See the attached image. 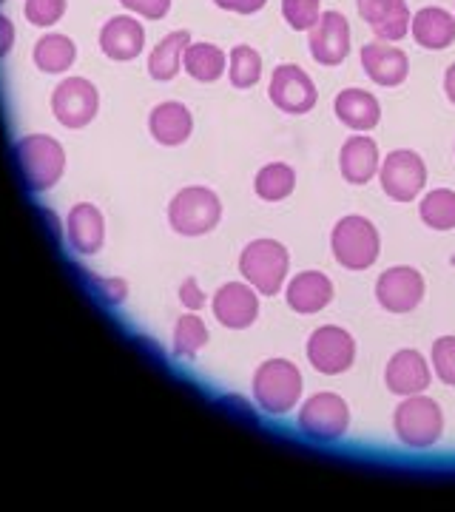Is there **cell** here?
Segmentation results:
<instances>
[{
  "instance_id": "6da1fadb",
  "label": "cell",
  "mask_w": 455,
  "mask_h": 512,
  "mask_svg": "<svg viewBox=\"0 0 455 512\" xmlns=\"http://www.w3.org/2000/svg\"><path fill=\"white\" fill-rule=\"evenodd\" d=\"M330 251L333 259L347 271H367L382 254L379 228L359 214L342 217L330 231Z\"/></svg>"
},
{
  "instance_id": "7a4b0ae2",
  "label": "cell",
  "mask_w": 455,
  "mask_h": 512,
  "mask_svg": "<svg viewBox=\"0 0 455 512\" xmlns=\"http://www.w3.org/2000/svg\"><path fill=\"white\" fill-rule=\"evenodd\" d=\"M291 271V254L276 239H254L239 254V274L262 296H276L285 288Z\"/></svg>"
},
{
  "instance_id": "3957f363",
  "label": "cell",
  "mask_w": 455,
  "mask_h": 512,
  "mask_svg": "<svg viewBox=\"0 0 455 512\" xmlns=\"http://www.w3.org/2000/svg\"><path fill=\"white\" fill-rule=\"evenodd\" d=\"M396 439L410 450H430L444 436V410L430 396H407L393 413Z\"/></svg>"
},
{
  "instance_id": "277c9868",
  "label": "cell",
  "mask_w": 455,
  "mask_h": 512,
  "mask_svg": "<svg viewBox=\"0 0 455 512\" xmlns=\"http://www.w3.org/2000/svg\"><path fill=\"white\" fill-rule=\"evenodd\" d=\"M222 220V200L205 185H188L168 202V225L182 237H205Z\"/></svg>"
},
{
  "instance_id": "5b68a950",
  "label": "cell",
  "mask_w": 455,
  "mask_h": 512,
  "mask_svg": "<svg viewBox=\"0 0 455 512\" xmlns=\"http://www.w3.org/2000/svg\"><path fill=\"white\" fill-rule=\"evenodd\" d=\"M256 404L271 413L285 416L302 399V373L291 359H268L254 373Z\"/></svg>"
},
{
  "instance_id": "8992f818",
  "label": "cell",
  "mask_w": 455,
  "mask_h": 512,
  "mask_svg": "<svg viewBox=\"0 0 455 512\" xmlns=\"http://www.w3.org/2000/svg\"><path fill=\"white\" fill-rule=\"evenodd\" d=\"M15 157H18V168L29 191H49L52 185L60 183L66 171V151L55 137H46V134L23 137L15 146Z\"/></svg>"
},
{
  "instance_id": "52a82bcc",
  "label": "cell",
  "mask_w": 455,
  "mask_h": 512,
  "mask_svg": "<svg viewBox=\"0 0 455 512\" xmlns=\"http://www.w3.org/2000/svg\"><path fill=\"white\" fill-rule=\"evenodd\" d=\"M299 430L313 441H339L350 430V407L339 393H313L299 407Z\"/></svg>"
},
{
  "instance_id": "ba28073f",
  "label": "cell",
  "mask_w": 455,
  "mask_h": 512,
  "mask_svg": "<svg viewBox=\"0 0 455 512\" xmlns=\"http://www.w3.org/2000/svg\"><path fill=\"white\" fill-rule=\"evenodd\" d=\"M379 183L393 202H413L427 185V165L416 151L396 148L382 160Z\"/></svg>"
},
{
  "instance_id": "9c48e42d",
  "label": "cell",
  "mask_w": 455,
  "mask_h": 512,
  "mask_svg": "<svg viewBox=\"0 0 455 512\" xmlns=\"http://www.w3.org/2000/svg\"><path fill=\"white\" fill-rule=\"evenodd\" d=\"M308 362L322 376H342L356 362V339L339 325H322L310 333Z\"/></svg>"
},
{
  "instance_id": "30bf717a",
  "label": "cell",
  "mask_w": 455,
  "mask_h": 512,
  "mask_svg": "<svg viewBox=\"0 0 455 512\" xmlns=\"http://www.w3.org/2000/svg\"><path fill=\"white\" fill-rule=\"evenodd\" d=\"M268 97H271L273 106L285 114H308L316 106L319 92H316V83L310 80V74L302 66L282 63L273 69Z\"/></svg>"
},
{
  "instance_id": "8fae6325",
  "label": "cell",
  "mask_w": 455,
  "mask_h": 512,
  "mask_svg": "<svg viewBox=\"0 0 455 512\" xmlns=\"http://www.w3.org/2000/svg\"><path fill=\"white\" fill-rule=\"evenodd\" d=\"M100 109V94L86 77H66L52 94V114L66 128L89 126Z\"/></svg>"
},
{
  "instance_id": "7c38bea8",
  "label": "cell",
  "mask_w": 455,
  "mask_h": 512,
  "mask_svg": "<svg viewBox=\"0 0 455 512\" xmlns=\"http://www.w3.org/2000/svg\"><path fill=\"white\" fill-rule=\"evenodd\" d=\"M424 293V276L410 265H393L376 282V302L387 313H413L424 302Z\"/></svg>"
},
{
  "instance_id": "4fadbf2b",
  "label": "cell",
  "mask_w": 455,
  "mask_h": 512,
  "mask_svg": "<svg viewBox=\"0 0 455 512\" xmlns=\"http://www.w3.org/2000/svg\"><path fill=\"white\" fill-rule=\"evenodd\" d=\"M433 382V365L424 359V353L413 348L396 350L390 356V362L384 367V387L393 396H419Z\"/></svg>"
},
{
  "instance_id": "5bb4252c",
  "label": "cell",
  "mask_w": 455,
  "mask_h": 512,
  "mask_svg": "<svg viewBox=\"0 0 455 512\" xmlns=\"http://www.w3.org/2000/svg\"><path fill=\"white\" fill-rule=\"evenodd\" d=\"M308 46L319 66H339L350 55V23L342 12H322L319 23L308 32Z\"/></svg>"
},
{
  "instance_id": "9a60e30c",
  "label": "cell",
  "mask_w": 455,
  "mask_h": 512,
  "mask_svg": "<svg viewBox=\"0 0 455 512\" xmlns=\"http://www.w3.org/2000/svg\"><path fill=\"white\" fill-rule=\"evenodd\" d=\"M214 316L222 328L245 330L251 328L259 316V293L248 282H225L214 293Z\"/></svg>"
},
{
  "instance_id": "2e32d148",
  "label": "cell",
  "mask_w": 455,
  "mask_h": 512,
  "mask_svg": "<svg viewBox=\"0 0 455 512\" xmlns=\"http://www.w3.org/2000/svg\"><path fill=\"white\" fill-rule=\"evenodd\" d=\"M362 69L364 74L384 89H396L410 74V57L399 46H390L384 40H373L362 46Z\"/></svg>"
},
{
  "instance_id": "e0dca14e",
  "label": "cell",
  "mask_w": 455,
  "mask_h": 512,
  "mask_svg": "<svg viewBox=\"0 0 455 512\" xmlns=\"http://www.w3.org/2000/svg\"><path fill=\"white\" fill-rule=\"evenodd\" d=\"M336 296V288H333V279L322 271H302L296 274L288 282V291H285V302L293 313H302V316H310V313H319L328 308Z\"/></svg>"
},
{
  "instance_id": "ac0fdd59",
  "label": "cell",
  "mask_w": 455,
  "mask_h": 512,
  "mask_svg": "<svg viewBox=\"0 0 455 512\" xmlns=\"http://www.w3.org/2000/svg\"><path fill=\"white\" fill-rule=\"evenodd\" d=\"M382 168V154L379 143L367 134L347 137L345 146L339 151V171L350 185H367Z\"/></svg>"
},
{
  "instance_id": "d6986e66",
  "label": "cell",
  "mask_w": 455,
  "mask_h": 512,
  "mask_svg": "<svg viewBox=\"0 0 455 512\" xmlns=\"http://www.w3.org/2000/svg\"><path fill=\"white\" fill-rule=\"evenodd\" d=\"M333 111H336L339 123L350 128V131H356V134L373 131L382 120L379 97L373 92H364V89H345V92L336 94Z\"/></svg>"
},
{
  "instance_id": "ffe728a7",
  "label": "cell",
  "mask_w": 455,
  "mask_h": 512,
  "mask_svg": "<svg viewBox=\"0 0 455 512\" xmlns=\"http://www.w3.org/2000/svg\"><path fill=\"white\" fill-rule=\"evenodd\" d=\"M410 35L427 52H441L455 43V18L441 6H424L413 15Z\"/></svg>"
},
{
  "instance_id": "44dd1931",
  "label": "cell",
  "mask_w": 455,
  "mask_h": 512,
  "mask_svg": "<svg viewBox=\"0 0 455 512\" xmlns=\"http://www.w3.org/2000/svg\"><path fill=\"white\" fill-rule=\"evenodd\" d=\"M66 237L77 254H97L106 239V220H103L100 208L91 202L74 205L69 211V220H66Z\"/></svg>"
},
{
  "instance_id": "7402d4cb",
  "label": "cell",
  "mask_w": 455,
  "mask_h": 512,
  "mask_svg": "<svg viewBox=\"0 0 455 512\" xmlns=\"http://www.w3.org/2000/svg\"><path fill=\"white\" fill-rule=\"evenodd\" d=\"M146 46V32L143 26L128 15H117L111 18L103 29H100V49L103 55L111 60H134Z\"/></svg>"
},
{
  "instance_id": "603a6c76",
  "label": "cell",
  "mask_w": 455,
  "mask_h": 512,
  "mask_svg": "<svg viewBox=\"0 0 455 512\" xmlns=\"http://www.w3.org/2000/svg\"><path fill=\"white\" fill-rule=\"evenodd\" d=\"M148 131L160 146H182L191 131H194V117L177 100H168L151 109L148 117Z\"/></svg>"
},
{
  "instance_id": "cb8c5ba5",
  "label": "cell",
  "mask_w": 455,
  "mask_h": 512,
  "mask_svg": "<svg viewBox=\"0 0 455 512\" xmlns=\"http://www.w3.org/2000/svg\"><path fill=\"white\" fill-rule=\"evenodd\" d=\"M191 46V35L180 29V32H171V35H165L154 49H151V57H148V74L154 77V80H174L182 69V55H185V49Z\"/></svg>"
},
{
  "instance_id": "d4e9b609",
  "label": "cell",
  "mask_w": 455,
  "mask_h": 512,
  "mask_svg": "<svg viewBox=\"0 0 455 512\" xmlns=\"http://www.w3.org/2000/svg\"><path fill=\"white\" fill-rule=\"evenodd\" d=\"M182 69L200 83H214L228 72V57L214 43H191L182 55Z\"/></svg>"
},
{
  "instance_id": "484cf974",
  "label": "cell",
  "mask_w": 455,
  "mask_h": 512,
  "mask_svg": "<svg viewBox=\"0 0 455 512\" xmlns=\"http://www.w3.org/2000/svg\"><path fill=\"white\" fill-rule=\"evenodd\" d=\"M254 191L262 202H282L296 191V171L288 163H268L256 171Z\"/></svg>"
},
{
  "instance_id": "4316f807",
  "label": "cell",
  "mask_w": 455,
  "mask_h": 512,
  "mask_svg": "<svg viewBox=\"0 0 455 512\" xmlns=\"http://www.w3.org/2000/svg\"><path fill=\"white\" fill-rule=\"evenodd\" d=\"M77 49H74L72 37L66 35H46L37 40L35 46V63L40 72L60 74L72 69Z\"/></svg>"
},
{
  "instance_id": "83f0119b",
  "label": "cell",
  "mask_w": 455,
  "mask_h": 512,
  "mask_svg": "<svg viewBox=\"0 0 455 512\" xmlns=\"http://www.w3.org/2000/svg\"><path fill=\"white\" fill-rule=\"evenodd\" d=\"M419 217L433 231H453L455 228V191L453 188H436L424 194L419 205Z\"/></svg>"
},
{
  "instance_id": "f1b7e54d",
  "label": "cell",
  "mask_w": 455,
  "mask_h": 512,
  "mask_svg": "<svg viewBox=\"0 0 455 512\" xmlns=\"http://www.w3.org/2000/svg\"><path fill=\"white\" fill-rule=\"evenodd\" d=\"M228 77L237 89H254L262 77V57L251 46H234L228 55Z\"/></svg>"
},
{
  "instance_id": "f546056e",
  "label": "cell",
  "mask_w": 455,
  "mask_h": 512,
  "mask_svg": "<svg viewBox=\"0 0 455 512\" xmlns=\"http://www.w3.org/2000/svg\"><path fill=\"white\" fill-rule=\"evenodd\" d=\"M410 23H413V12H410L407 0H396L382 18L370 23V29L384 43H399L401 37L410 35Z\"/></svg>"
},
{
  "instance_id": "4dcf8cb0",
  "label": "cell",
  "mask_w": 455,
  "mask_h": 512,
  "mask_svg": "<svg viewBox=\"0 0 455 512\" xmlns=\"http://www.w3.org/2000/svg\"><path fill=\"white\" fill-rule=\"evenodd\" d=\"M205 342H208V328H205L200 316H194V313L182 316L177 328H174V353L180 359H191L205 348Z\"/></svg>"
},
{
  "instance_id": "1f68e13d",
  "label": "cell",
  "mask_w": 455,
  "mask_h": 512,
  "mask_svg": "<svg viewBox=\"0 0 455 512\" xmlns=\"http://www.w3.org/2000/svg\"><path fill=\"white\" fill-rule=\"evenodd\" d=\"M282 18L293 32H310L322 18L319 0H282Z\"/></svg>"
},
{
  "instance_id": "d6a6232c",
  "label": "cell",
  "mask_w": 455,
  "mask_h": 512,
  "mask_svg": "<svg viewBox=\"0 0 455 512\" xmlns=\"http://www.w3.org/2000/svg\"><path fill=\"white\" fill-rule=\"evenodd\" d=\"M430 365H433V373L441 382L447 387H455V336H441L433 342Z\"/></svg>"
},
{
  "instance_id": "836d02e7",
  "label": "cell",
  "mask_w": 455,
  "mask_h": 512,
  "mask_svg": "<svg viewBox=\"0 0 455 512\" xmlns=\"http://www.w3.org/2000/svg\"><path fill=\"white\" fill-rule=\"evenodd\" d=\"M23 12L32 26H55L66 12V0H26Z\"/></svg>"
},
{
  "instance_id": "e575fe53",
  "label": "cell",
  "mask_w": 455,
  "mask_h": 512,
  "mask_svg": "<svg viewBox=\"0 0 455 512\" xmlns=\"http://www.w3.org/2000/svg\"><path fill=\"white\" fill-rule=\"evenodd\" d=\"M120 3L126 6L128 12H134V15L148 20L165 18L168 9H171V0H120Z\"/></svg>"
},
{
  "instance_id": "d590c367",
  "label": "cell",
  "mask_w": 455,
  "mask_h": 512,
  "mask_svg": "<svg viewBox=\"0 0 455 512\" xmlns=\"http://www.w3.org/2000/svg\"><path fill=\"white\" fill-rule=\"evenodd\" d=\"M180 302L188 311H200L202 305H205V293H202V288L197 285L194 276H188L180 285Z\"/></svg>"
},
{
  "instance_id": "8d00e7d4",
  "label": "cell",
  "mask_w": 455,
  "mask_h": 512,
  "mask_svg": "<svg viewBox=\"0 0 455 512\" xmlns=\"http://www.w3.org/2000/svg\"><path fill=\"white\" fill-rule=\"evenodd\" d=\"M393 3H396V0H356V6H359V15H362L367 26L382 18L384 12H387Z\"/></svg>"
},
{
  "instance_id": "74e56055",
  "label": "cell",
  "mask_w": 455,
  "mask_h": 512,
  "mask_svg": "<svg viewBox=\"0 0 455 512\" xmlns=\"http://www.w3.org/2000/svg\"><path fill=\"white\" fill-rule=\"evenodd\" d=\"M219 9H228V12H239V15H254L259 12L268 0H214Z\"/></svg>"
},
{
  "instance_id": "f35d334b",
  "label": "cell",
  "mask_w": 455,
  "mask_h": 512,
  "mask_svg": "<svg viewBox=\"0 0 455 512\" xmlns=\"http://www.w3.org/2000/svg\"><path fill=\"white\" fill-rule=\"evenodd\" d=\"M97 288L109 302H123L128 293V285L123 279H97Z\"/></svg>"
},
{
  "instance_id": "ab89813d",
  "label": "cell",
  "mask_w": 455,
  "mask_h": 512,
  "mask_svg": "<svg viewBox=\"0 0 455 512\" xmlns=\"http://www.w3.org/2000/svg\"><path fill=\"white\" fill-rule=\"evenodd\" d=\"M12 43H15V26L0 15V57L12 49Z\"/></svg>"
},
{
  "instance_id": "60d3db41",
  "label": "cell",
  "mask_w": 455,
  "mask_h": 512,
  "mask_svg": "<svg viewBox=\"0 0 455 512\" xmlns=\"http://www.w3.org/2000/svg\"><path fill=\"white\" fill-rule=\"evenodd\" d=\"M444 94H447V100L455 106V63L447 66V72H444Z\"/></svg>"
}]
</instances>
